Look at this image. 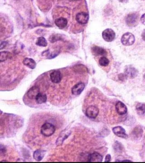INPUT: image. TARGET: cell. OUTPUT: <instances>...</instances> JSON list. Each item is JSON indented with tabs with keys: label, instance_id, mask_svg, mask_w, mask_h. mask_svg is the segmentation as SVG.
<instances>
[{
	"label": "cell",
	"instance_id": "6da1fadb",
	"mask_svg": "<svg viewBox=\"0 0 145 163\" xmlns=\"http://www.w3.org/2000/svg\"><path fill=\"white\" fill-rule=\"evenodd\" d=\"M55 131V127L50 123H45L41 127V133L45 137H50L52 135Z\"/></svg>",
	"mask_w": 145,
	"mask_h": 163
},
{
	"label": "cell",
	"instance_id": "7a4b0ae2",
	"mask_svg": "<svg viewBox=\"0 0 145 163\" xmlns=\"http://www.w3.org/2000/svg\"><path fill=\"white\" fill-rule=\"evenodd\" d=\"M139 22V14L137 13H132L129 14L126 18V22L128 26L133 27L136 26Z\"/></svg>",
	"mask_w": 145,
	"mask_h": 163
},
{
	"label": "cell",
	"instance_id": "3957f363",
	"mask_svg": "<svg viewBox=\"0 0 145 163\" xmlns=\"http://www.w3.org/2000/svg\"><path fill=\"white\" fill-rule=\"evenodd\" d=\"M121 41L122 44L124 46H132L135 42V37L132 33L127 32L122 35Z\"/></svg>",
	"mask_w": 145,
	"mask_h": 163
},
{
	"label": "cell",
	"instance_id": "277c9868",
	"mask_svg": "<svg viewBox=\"0 0 145 163\" xmlns=\"http://www.w3.org/2000/svg\"><path fill=\"white\" fill-rule=\"evenodd\" d=\"M115 32L111 28H107L103 31L102 36L103 39L107 42H112L115 38Z\"/></svg>",
	"mask_w": 145,
	"mask_h": 163
},
{
	"label": "cell",
	"instance_id": "5b68a950",
	"mask_svg": "<svg viewBox=\"0 0 145 163\" xmlns=\"http://www.w3.org/2000/svg\"><path fill=\"white\" fill-rule=\"evenodd\" d=\"M138 70L131 65L127 66L125 69V74L130 79L134 78L138 74Z\"/></svg>",
	"mask_w": 145,
	"mask_h": 163
},
{
	"label": "cell",
	"instance_id": "8992f818",
	"mask_svg": "<svg viewBox=\"0 0 145 163\" xmlns=\"http://www.w3.org/2000/svg\"><path fill=\"white\" fill-rule=\"evenodd\" d=\"M99 114V109L95 106L89 107L86 111V116L90 118H95Z\"/></svg>",
	"mask_w": 145,
	"mask_h": 163
},
{
	"label": "cell",
	"instance_id": "52a82bcc",
	"mask_svg": "<svg viewBox=\"0 0 145 163\" xmlns=\"http://www.w3.org/2000/svg\"><path fill=\"white\" fill-rule=\"evenodd\" d=\"M89 18V15L87 13L85 12H81L76 15V21L78 23L81 24H85L87 23Z\"/></svg>",
	"mask_w": 145,
	"mask_h": 163
},
{
	"label": "cell",
	"instance_id": "ba28073f",
	"mask_svg": "<svg viewBox=\"0 0 145 163\" xmlns=\"http://www.w3.org/2000/svg\"><path fill=\"white\" fill-rule=\"evenodd\" d=\"M50 78L53 83H58L61 82L62 79V75L60 71L55 70L51 72L50 75Z\"/></svg>",
	"mask_w": 145,
	"mask_h": 163
},
{
	"label": "cell",
	"instance_id": "9c48e42d",
	"mask_svg": "<svg viewBox=\"0 0 145 163\" xmlns=\"http://www.w3.org/2000/svg\"><path fill=\"white\" fill-rule=\"evenodd\" d=\"M113 133L119 137L122 138H126L128 135L126 133V131L124 128L121 126H116L113 128L112 129Z\"/></svg>",
	"mask_w": 145,
	"mask_h": 163
},
{
	"label": "cell",
	"instance_id": "30bf717a",
	"mask_svg": "<svg viewBox=\"0 0 145 163\" xmlns=\"http://www.w3.org/2000/svg\"><path fill=\"white\" fill-rule=\"evenodd\" d=\"M85 85L83 83L80 82L76 84L72 89V93L74 95H79L85 89Z\"/></svg>",
	"mask_w": 145,
	"mask_h": 163
},
{
	"label": "cell",
	"instance_id": "8fae6325",
	"mask_svg": "<svg viewBox=\"0 0 145 163\" xmlns=\"http://www.w3.org/2000/svg\"><path fill=\"white\" fill-rule=\"evenodd\" d=\"M116 110L120 115H123L126 113L127 108L126 105L121 101H119L116 104Z\"/></svg>",
	"mask_w": 145,
	"mask_h": 163
},
{
	"label": "cell",
	"instance_id": "7c38bea8",
	"mask_svg": "<svg viewBox=\"0 0 145 163\" xmlns=\"http://www.w3.org/2000/svg\"><path fill=\"white\" fill-rule=\"evenodd\" d=\"M39 93H40L39 88L36 86H34L28 90L27 93V96L30 99H35Z\"/></svg>",
	"mask_w": 145,
	"mask_h": 163
},
{
	"label": "cell",
	"instance_id": "4fadbf2b",
	"mask_svg": "<svg viewBox=\"0 0 145 163\" xmlns=\"http://www.w3.org/2000/svg\"><path fill=\"white\" fill-rule=\"evenodd\" d=\"M88 161L91 162H101L103 161V157L99 154L95 152L89 155Z\"/></svg>",
	"mask_w": 145,
	"mask_h": 163
},
{
	"label": "cell",
	"instance_id": "5bb4252c",
	"mask_svg": "<svg viewBox=\"0 0 145 163\" xmlns=\"http://www.w3.org/2000/svg\"><path fill=\"white\" fill-rule=\"evenodd\" d=\"M45 154L46 152L42 150H38L34 152L33 157L36 161H40L43 159Z\"/></svg>",
	"mask_w": 145,
	"mask_h": 163
},
{
	"label": "cell",
	"instance_id": "9a60e30c",
	"mask_svg": "<svg viewBox=\"0 0 145 163\" xmlns=\"http://www.w3.org/2000/svg\"><path fill=\"white\" fill-rule=\"evenodd\" d=\"M23 63L24 65H26V66L28 67L31 69H34L36 66L35 61L32 58H24V60L23 61Z\"/></svg>",
	"mask_w": 145,
	"mask_h": 163
},
{
	"label": "cell",
	"instance_id": "2e32d148",
	"mask_svg": "<svg viewBox=\"0 0 145 163\" xmlns=\"http://www.w3.org/2000/svg\"><path fill=\"white\" fill-rule=\"evenodd\" d=\"M56 25L61 29L65 28L68 24V21L66 19L64 18H60L55 21Z\"/></svg>",
	"mask_w": 145,
	"mask_h": 163
},
{
	"label": "cell",
	"instance_id": "e0dca14e",
	"mask_svg": "<svg viewBox=\"0 0 145 163\" xmlns=\"http://www.w3.org/2000/svg\"><path fill=\"white\" fill-rule=\"evenodd\" d=\"M47 97L46 95L41 93H39L35 98V100L36 103L39 104L45 103L47 101Z\"/></svg>",
	"mask_w": 145,
	"mask_h": 163
},
{
	"label": "cell",
	"instance_id": "ac0fdd59",
	"mask_svg": "<svg viewBox=\"0 0 145 163\" xmlns=\"http://www.w3.org/2000/svg\"><path fill=\"white\" fill-rule=\"evenodd\" d=\"M93 52L95 56H103L107 54V52L104 49L97 46L93 48Z\"/></svg>",
	"mask_w": 145,
	"mask_h": 163
},
{
	"label": "cell",
	"instance_id": "d6986e66",
	"mask_svg": "<svg viewBox=\"0 0 145 163\" xmlns=\"http://www.w3.org/2000/svg\"><path fill=\"white\" fill-rule=\"evenodd\" d=\"M70 133L68 134V133H66V131H63V132L61 134V135L59 136V137L58 138V139L57 140L56 144L57 146H60V145L62 144V142L64 141V140L68 138V137Z\"/></svg>",
	"mask_w": 145,
	"mask_h": 163
},
{
	"label": "cell",
	"instance_id": "ffe728a7",
	"mask_svg": "<svg viewBox=\"0 0 145 163\" xmlns=\"http://www.w3.org/2000/svg\"><path fill=\"white\" fill-rule=\"evenodd\" d=\"M136 111L138 115H144L145 113V104L143 103H138L136 105Z\"/></svg>",
	"mask_w": 145,
	"mask_h": 163
},
{
	"label": "cell",
	"instance_id": "44dd1931",
	"mask_svg": "<svg viewBox=\"0 0 145 163\" xmlns=\"http://www.w3.org/2000/svg\"><path fill=\"white\" fill-rule=\"evenodd\" d=\"M36 44L40 47H46L48 44L46 39L44 37H39L36 42Z\"/></svg>",
	"mask_w": 145,
	"mask_h": 163
},
{
	"label": "cell",
	"instance_id": "7402d4cb",
	"mask_svg": "<svg viewBox=\"0 0 145 163\" xmlns=\"http://www.w3.org/2000/svg\"><path fill=\"white\" fill-rule=\"evenodd\" d=\"M99 64L102 66H107L108 65L109 63V60L105 57H102L100 58L99 60Z\"/></svg>",
	"mask_w": 145,
	"mask_h": 163
},
{
	"label": "cell",
	"instance_id": "603a6c76",
	"mask_svg": "<svg viewBox=\"0 0 145 163\" xmlns=\"http://www.w3.org/2000/svg\"><path fill=\"white\" fill-rule=\"evenodd\" d=\"M10 53L7 52H1L0 53V61L1 62H3L5 61L7 58L9 57Z\"/></svg>",
	"mask_w": 145,
	"mask_h": 163
},
{
	"label": "cell",
	"instance_id": "cb8c5ba5",
	"mask_svg": "<svg viewBox=\"0 0 145 163\" xmlns=\"http://www.w3.org/2000/svg\"><path fill=\"white\" fill-rule=\"evenodd\" d=\"M114 148H115V150L117 151H122V149L121 144L117 142H116L115 143V144H114Z\"/></svg>",
	"mask_w": 145,
	"mask_h": 163
},
{
	"label": "cell",
	"instance_id": "d4e9b609",
	"mask_svg": "<svg viewBox=\"0 0 145 163\" xmlns=\"http://www.w3.org/2000/svg\"><path fill=\"white\" fill-rule=\"evenodd\" d=\"M111 155L109 154H108L106 157H105V162H109L111 161Z\"/></svg>",
	"mask_w": 145,
	"mask_h": 163
},
{
	"label": "cell",
	"instance_id": "484cf974",
	"mask_svg": "<svg viewBox=\"0 0 145 163\" xmlns=\"http://www.w3.org/2000/svg\"><path fill=\"white\" fill-rule=\"evenodd\" d=\"M141 21L142 24L145 25V14L142 15V17L141 18Z\"/></svg>",
	"mask_w": 145,
	"mask_h": 163
},
{
	"label": "cell",
	"instance_id": "4316f807",
	"mask_svg": "<svg viewBox=\"0 0 145 163\" xmlns=\"http://www.w3.org/2000/svg\"><path fill=\"white\" fill-rule=\"evenodd\" d=\"M6 149H5V147H3L2 145H1V148H0V151H1V153H2V152L3 151L4 152H5V150Z\"/></svg>",
	"mask_w": 145,
	"mask_h": 163
},
{
	"label": "cell",
	"instance_id": "83f0119b",
	"mask_svg": "<svg viewBox=\"0 0 145 163\" xmlns=\"http://www.w3.org/2000/svg\"><path fill=\"white\" fill-rule=\"evenodd\" d=\"M6 44H7L6 42H2V43H1V49H2L3 47H5Z\"/></svg>",
	"mask_w": 145,
	"mask_h": 163
},
{
	"label": "cell",
	"instance_id": "f1b7e54d",
	"mask_svg": "<svg viewBox=\"0 0 145 163\" xmlns=\"http://www.w3.org/2000/svg\"><path fill=\"white\" fill-rule=\"evenodd\" d=\"M142 38L145 42V30H144L142 34Z\"/></svg>",
	"mask_w": 145,
	"mask_h": 163
},
{
	"label": "cell",
	"instance_id": "f546056e",
	"mask_svg": "<svg viewBox=\"0 0 145 163\" xmlns=\"http://www.w3.org/2000/svg\"><path fill=\"white\" fill-rule=\"evenodd\" d=\"M121 2H126L128 1V0H119Z\"/></svg>",
	"mask_w": 145,
	"mask_h": 163
},
{
	"label": "cell",
	"instance_id": "4dcf8cb0",
	"mask_svg": "<svg viewBox=\"0 0 145 163\" xmlns=\"http://www.w3.org/2000/svg\"><path fill=\"white\" fill-rule=\"evenodd\" d=\"M144 79H145V75H144Z\"/></svg>",
	"mask_w": 145,
	"mask_h": 163
}]
</instances>
